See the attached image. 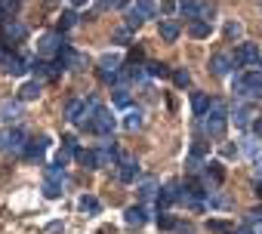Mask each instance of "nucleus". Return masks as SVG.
<instances>
[{
  "label": "nucleus",
  "instance_id": "f257e3e1",
  "mask_svg": "<svg viewBox=\"0 0 262 234\" xmlns=\"http://www.w3.org/2000/svg\"><path fill=\"white\" fill-rule=\"evenodd\" d=\"M225 117H228V108H225V102H219V99H210V108H207V114H204V130H207L213 139H219V136L225 133Z\"/></svg>",
  "mask_w": 262,
  "mask_h": 234
},
{
  "label": "nucleus",
  "instance_id": "f03ea898",
  "mask_svg": "<svg viewBox=\"0 0 262 234\" xmlns=\"http://www.w3.org/2000/svg\"><path fill=\"white\" fill-rule=\"evenodd\" d=\"M90 133H96V136H108L111 130H114V117H111V111L108 108H102V105H96V111L90 114V121L83 124Z\"/></svg>",
  "mask_w": 262,
  "mask_h": 234
},
{
  "label": "nucleus",
  "instance_id": "7ed1b4c3",
  "mask_svg": "<svg viewBox=\"0 0 262 234\" xmlns=\"http://www.w3.org/2000/svg\"><path fill=\"white\" fill-rule=\"evenodd\" d=\"M65 46H68V43H65L62 31H47V34L37 40V56H40V59H53V56H59Z\"/></svg>",
  "mask_w": 262,
  "mask_h": 234
},
{
  "label": "nucleus",
  "instance_id": "20e7f679",
  "mask_svg": "<svg viewBox=\"0 0 262 234\" xmlns=\"http://www.w3.org/2000/svg\"><path fill=\"white\" fill-rule=\"evenodd\" d=\"M234 92L237 96H262V71H247L234 77Z\"/></svg>",
  "mask_w": 262,
  "mask_h": 234
},
{
  "label": "nucleus",
  "instance_id": "39448f33",
  "mask_svg": "<svg viewBox=\"0 0 262 234\" xmlns=\"http://www.w3.org/2000/svg\"><path fill=\"white\" fill-rule=\"evenodd\" d=\"M151 16H155V0H136V4L126 10V28H139Z\"/></svg>",
  "mask_w": 262,
  "mask_h": 234
},
{
  "label": "nucleus",
  "instance_id": "423d86ee",
  "mask_svg": "<svg viewBox=\"0 0 262 234\" xmlns=\"http://www.w3.org/2000/svg\"><path fill=\"white\" fill-rule=\"evenodd\" d=\"M25 148V133L19 127L0 130V151H22Z\"/></svg>",
  "mask_w": 262,
  "mask_h": 234
},
{
  "label": "nucleus",
  "instance_id": "0eeeda50",
  "mask_svg": "<svg viewBox=\"0 0 262 234\" xmlns=\"http://www.w3.org/2000/svg\"><path fill=\"white\" fill-rule=\"evenodd\" d=\"M259 46L256 43H241L237 50H234V65H241V68H253V65H259Z\"/></svg>",
  "mask_w": 262,
  "mask_h": 234
},
{
  "label": "nucleus",
  "instance_id": "6e6552de",
  "mask_svg": "<svg viewBox=\"0 0 262 234\" xmlns=\"http://www.w3.org/2000/svg\"><path fill=\"white\" fill-rule=\"evenodd\" d=\"M4 40L0 43H7V46H13V43H22L25 40V34H28V28L22 25V22H16V19H4Z\"/></svg>",
  "mask_w": 262,
  "mask_h": 234
},
{
  "label": "nucleus",
  "instance_id": "1a4fd4ad",
  "mask_svg": "<svg viewBox=\"0 0 262 234\" xmlns=\"http://www.w3.org/2000/svg\"><path fill=\"white\" fill-rule=\"evenodd\" d=\"M43 194L50 197V200H56L59 194H62V167H50L47 170V185H43Z\"/></svg>",
  "mask_w": 262,
  "mask_h": 234
},
{
  "label": "nucleus",
  "instance_id": "9d476101",
  "mask_svg": "<svg viewBox=\"0 0 262 234\" xmlns=\"http://www.w3.org/2000/svg\"><path fill=\"white\" fill-rule=\"evenodd\" d=\"M179 188H182L179 182H170V185H164V188L158 191V206H161V209L173 206V203H176V200L182 197V191H179Z\"/></svg>",
  "mask_w": 262,
  "mask_h": 234
},
{
  "label": "nucleus",
  "instance_id": "9b49d317",
  "mask_svg": "<svg viewBox=\"0 0 262 234\" xmlns=\"http://www.w3.org/2000/svg\"><path fill=\"white\" fill-rule=\"evenodd\" d=\"M117 167H120V170H117V179H120V182H136V176H139V163H136V160L123 157Z\"/></svg>",
  "mask_w": 262,
  "mask_h": 234
},
{
  "label": "nucleus",
  "instance_id": "f8f14e48",
  "mask_svg": "<svg viewBox=\"0 0 262 234\" xmlns=\"http://www.w3.org/2000/svg\"><path fill=\"white\" fill-rule=\"evenodd\" d=\"M47 145H50V142H47L43 136H40V139H31V142H25L22 154H25L28 160H40V157H43V151H47Z\"/></svg>",
  "mask_w": 262,
  "mask_h": 234
},
{
  "label": "nucleus",
  "instance_id": "ddd939ff",
  "mask_svg": "<svg viewBox=\"0 0 262 234\" xmlns=\"http://www.w3.org/2000/svg\"><path fill=\"white\" fill-rule=\"evenodd\" d=\"M83 108H86V102L71 99V102L65 105V121H71V124H83Z\"/></svg>",
  "mask_w": 262,
  "mask_h": 234
},
{
  "label": "nucleus",
  "instance_id": "4468645a",
  "mask_svg": "<svg viewBox=\"0 0 262 234\" xmlns=\"http://www.w3.org/2000/svg\"><path fill=\"white\" fill-rule=\"evenodd\" d=\"M4 71H7V74H13V77H19V74H25V71H28V59H22V56H13V53H10V59L4 62Z\"/></svg>",
  "mask_w": 262,
  "mask_h": 234
},
{
  "label": "nucleus",
  "instance_id": "2eb2a0df",
  "mask_svg": "<svg viewBox=\"0 0 262 234\" xmlns=\"http://www.w3.org/2000/svg\"><path fill=\"white\" fill-rule=\"evenodd\" d=\"M40 80L34 77V80H28V83H22V89H19V102H34L37 96H40Z\"/></svg>",
  "mask_w": 262,
  "mask_h": 234
},
{
  "label": "nucleus",
  "instance_id": "dca6fc26",
  "mask_svg": "<svg viewBox=\"0 0 262 234\" xmlns=\"http://www.w3.org/2000/svg\"><path fill=\"white\" fill-rule=\"evenodd\" d=\"M117 160H120V154L114 148H108V145L96 151V167H117Z\"/></svg>",
  "mask_w": 262,
  "mask_h": 234
},
{
  "label": "nucleus",
  "instance_id": "f3484780",
  "mask_svg": "<svg viewBox=\"0 0 262 234\" xmlns=\"http://www.w3.org/2000/svg\"><path fill=\"white\" fill-rule=\"evenodd\" d=\"M228 68H231V59H228V56H222V53L210 59V71H213L216 77H225V74H228Z\"/></svg>",
  "mask_w": 262,
  "mask_h": 234
},
{
  "label": "nucleus",
  "instance_id": "a211bd4d",
  "mask_svg": "<svg viewBox=\"0 0 262 234\" xmlns=\"http://www.w3.org/2000/svg\"><path fill=\"white\" fill-rule=\"evenodd\" d=\"M34 65V74H40V77H47V80H53V77H59V65H50V62H43V59H37V62H31Z\"/></svg>",
  "mask_w": 262,
  "mask_h": 234
},
{
  "label": "nucleus",
  "instance_id": "6ab92c4d",
  "mask_svg": "<svg viewBox=\"0 0 262 234\" xmlns=\"http://www.w3.org/2000/svg\"><path fill=\"white\" fill-rule=\"evenodd\" d=\"M77 209H80V213H86V216H96V213L102 209V203H99L93 194H83V197L77 200Z\"/></svg>",
  "mask_w": 262,
  "mask_h": 234
},
{
  "label": "nucleus",
  "instance_id": "aec40b11",
  "mask_svg": "<svg viewBox=\"0 0 262 234\" xmlns=\"http://www.w3.org/2000/svg\"><path fill=\"white\" fill-rule=\"evenodd\" d=\"M123 216H126V225H133V228H142L145 225V209L142 206H129Z\"/></svg>",
  "mask_w": 262,
  "mask_h": 234
},
{
  "label": "nucleus",
  "instance_id": "412c9836",
  "mask_svg": "<svg viewBox=\"0 0 262 234\" xmlns=\"http://www.w3.org/2000/svg\"><path fill=\"white\" fill-rule=\"evenodd\" d=\"M207 108H210V96H207V92H194V96H191V111H194L198 117H204Z\"/></svg>",
  "mask_w": 262,
  "mask_h": 234
},
{
  "label": "nucleus",
  "instance_id": "4be33fe9",
  "mask_svg": "<svg viewBox=\"0 0 262 234\" xmlns=\"http://www.w3.org/2000/svg\"><path fill=\"white\" fill-rule=\"evenodd\" d=\"M161 37H164L167 43H173V40L179 37V25H176L173 19H164V22H161Z\"/></svg>",
  "mask_w": 262,
  "mask_h": 234
},
{
  "label": "nucleus",
  "instance_id": "5701e85b",
  "mask_svg": "<svg viewBox=\"0 0 262 234\" xmlns=\"http://www.w3.org/2000/svg\"><path fill=\"white\" fill-rule=\"evenodd\" d=\"M117 65H120V56H117V53H108V56H102V59H99V68H102V71L117 74Z\"/></svg>",
  "mask_w": 262,
  "mask_h": 234
},
{
  "label": "nucleus",
  "instance_id": "b1692460",
  "mask_svg": "<svg viewBox=\"0 0 262 234\" xmlns=\"http://www.w3.org/2000/svg\"><path fill=\"white\" fill-rule=\"evenodd\" d=\"M179 10H182V16L185 19H198V10H201V4H198V0H182V4H179Z\"/></svg>",
  "mask_w": 262,
  "mask_h": 234
},
{
  "label": "nucleus",
  "instance_id": "393cba45",
  "mask_svg": "<svg viewBox=\"0 0 262 234\" xmlns=\"http://www.w3.org/2000/svg\"><path fill=\"white\" fill-rule=\"evenodd\" d=\"M16 114H19L16 102H4V105H0V121H16Z\"/></svg>",
  "mask_w": 262,
  "mask_h": 234
},
{
  "label": "nucleus",
  "instance_id": "a878e982",
  "mask_svg": "<svg viewBox=\"0 0 262 234\" xmlns=\"http://www.w3.org/2000/svg\"><path fill=\"white\" fill-rule=\"evenodd\" d=\"M207 176L213 179V185H219V182L225 179V170H222V163H216V160H213V163H207Z\"/></svg>",
  "mask_w": 262,
  "mask_h": 234
},
{
  "label": "nucleus",
  "instance_id": "bb28decb",
  "mask_svg": "<svg viewBox=\"0 0 262 234\" xmlns=\"http://www.w3.org/2000/svg\"><path fill=\"white\" fill-rule=\"evenodd\" d=\"M210 231H216V234H228V231H234V225L225 222V219H210Z\"/></svg>",
  "mask_w": 262,
  "mask_h": 234
},
{
  "label": "nucleus",
  "instance_id": "cd10ccee",
  "mask_svg": "<svg viewBox=\"0 0 262 234\" xmlns=\"http://www.w3.org/2000/svg\"><path fill=\"white\" fill-rule=\"evenodd\" d=\"M188 31H191V37H198V40H201V37H207V34H210V25H207V22H198V19H194Z\"/></svg>",
  "mask_w": 262,
  "mask_h": 234
},
{
  "label": "nucleus",
  "instance_id": "c85d7f7f",
  "mask_svg": "<svg viewBox=\"0 0 262 234\" xmlns=\"http://www.w3.org/2000/svg\"><path fill=\"white\" fill-rule=\"evenodd\" d=\"M145 71H148L151 77H167V74H170V68H167V65H161V62H148V65H145Z\"/></svg>",
  "mask_w": 262,
  "mask_h": 234
},
{
  "label": "nucleus",
  "instance_id": "c756f323",
  "mask_svg": "<svg viewBox=\"0 0 262 234\" xmlns=\"http://www.w3.org/2000/svg\"><path fill=\"white\" fill-rule=\"evenodd\" d=\"M155 191H158V182H155V179H145V182L139 185V197H142V200H148Z\"/></svg>",
  "mask_w": 262,
  "mask_h": 234
},
{
  "label": "nucleus",
  "instance_id": "7c9ffc66",
  "mask_svg": "<svg viewBox=\"0 0 262 234\" xmlns=\"http://www.w3.org/2000/svg\"><path fill=\"white\" fill-rule=\"evenodd\" d=\"M123 127H126V130H139V127H142V114H139V111H129L126 121H123Z\"/></svg>",
  "mask_w": 262,
  "mask_h": 234
},
{
  "label": "nucleus",
  "instance_id": "2f4dec72",
  "mask_svg": "<svg viewBox=\"0 0 262 234\" xmlns=\"http://www.w3.org/2000/svg\"><path fill=\"white\" fill-rule=\"evenodd\" d=\"M77 160L90 170H96V151H77Z\"/></svg>",
  "mask_w": 262,
  "mask_h": 234
},
{
  "label": "nucleus",
  "instance_id": "473e14b6",
  "mask_svg": "<svg viewBox=\"0 0 262 234\" xmlns=\"http://www.w3.org/2000/svg\"><path fill=\"white\" fill-rule=\"evenodd\" d=\"M158 228H164V231H173V228H176V219H173L170 213H161V216H158Z\"/></svg>",
  "mask_w": 262,
  "mask_h": 234
},
{
  "label": "nucleus",
  "instance_id": "72a5a7b5",
  "mask_svg": "<svg viewBox=\"0 0 262 234\" xmlns=\"http://www.w3.org/2000/svg\"><path fill=\"white\" fill-rule=\"evenodd\" d=\"M173 83H176V86H188V83H191V74L179 68V71H173Z\"/></svg>",
  "mask_w": 262,
  "mask_h": 234
},
{
  "label": "nucleus",
  "instance_id": "f704fd0d",
  "mask_svg": "<svg viewBox=\"0 0 262 234\" xmlns=\"http://www.w3.org/2000/svg\"><path fill=\"white\" fill-rule=\"evenodd\" d=\"M62 151H65L68 157L77 154V139H74V136H65V139H62Z\"/></svg>",
  "mask_w": 262,
  "mask_h": 234
},
{
  "label": "nucleus",
  "instance_id": "c9c22d12",
  "mask_svg": "<svg viewBox=\"0 0 262 234\" xmlns=\"http://www.w3.org/2000/svg\"><path fill=\"white\" fill-rule=\"evenodd\" d=\"M123 77H126V80H139V77H142V68H139L136 62L126 65V68H123Z\"/></svg>",
  "mask_w": 262,
  "mask_h": 234
},
{
  "label": "nucleus",
  "instance_id": "e433bc0d",
  "mask_svg": "<svg viewBox=\"0 0 262 234\" xmlns=\"http://www.w3.org/2000/svg\"><path fill=\"white\" fill-rule=\"evenodd\" d=\"M234 124H237V127H247V124H250V108H237V111H234Z\"/></svg>",
  "mask_w": 262,
  "mask_h": 234
},
{
  "label": "nucleus",
  "instance_id": "4c0bfd02",
  "mask_svg": "<svg viewBox=\"0 0 262 234\" xmlns=\"http://www.w3.org/2000/svg\"><path fill=\"white\" fill-rule=\"evenodd\" d=\"M185 167H188V173H201V157H198V154H188Z\"/></svg>",
  "mask_w": 262,
  "mask_h": 234
},
{
  "label": "nucleus",
  "instance_id": "58836bf2",
  "mask_svg": "<svg viewBox=\"0 0 262 234\" xmlns=\"http://www.w3.org/2000/svg\"><path fill=\"white\" fill-rule=\"evenodd\" d=\"M126 102H129L126 89H123V86H117V89H114V105H126Z\"/></svg>",
  "mask_w": 262,
  "mask_h": 234
},
{
  "label": "nucleus",
  "instance_id": "ea45409f",
  "mask_svg": "<svg viewBox=\"0 0 262 234\" xmlns=\"http://www.w3.org/2000/svg\"><path fill=\"white\" fill-rule=\"evenodd\" d=\"M74 22H77V16H74V13H62V28H71Z\"/></svg>",
  "mask_w": 262,
  "mask_h": 234
},
{
  "label": "nucleus",
  "instance_id": "a19ab883",
  "mask_svg": "<svg viewBox=\"0 0 262 234\" xmlns=\"http://www.w3.org/2000/svg\"><path fill=\"white\" fill-rule=\"evenodd\" d=\"M7 59H10V46H7V43H0V68H4Z\"/></svg>",
  "mask_w": 262,
  "mask_h": 234
},
{
  "label": "nucleus",
  "instance_id": "79ce46f5",
  "mask_svg": "<svg viewBox=\"0 0 262 234\" xmlns=\"http://www.w3.org/2000/svg\"><path fill=\"white\" fill-rule=\"evenodd\" d=\"M225 34H228V37H237V34H241V25H237V22H231V25L225 28Z\"/></svg>",
  "mask_w": 262,
  "mask_h": 234
},
{
  "label": "nucleus",
  "instance_id": "37998d69",
  "mask_svg": "<svg viewBox=\"0 0 262 234\" xmlns=\"http://www.w3.org/2000/svg\"><path fill=\"white\" fill-rule=\"evenodd\" d=\"M253 133H256V136H262V114H259L256 121H253Z\"/></svg>",
  "mask_w": 262,
  "mask_h": 234
},
{
  "label": "nucleus",
  "instance_id": "c03bdc74",
  "mask_svg": "<svg viewBox=\"0 0 262 234\" xmlns=\"http://www.w3.org/2000/svg\"><path fill=\"white\" fill-rule=\"evenodd\" d=\"M47 231H50V234H59V231H62V222H53V225H50Z\"/></svg>",
  "mask_w": 262,
  "mask_h": 234
},
{
  "label": "nucleus",
  "instance_id": "a18cd8bd",
  "mask_svg": "<svg viewBox=\"0 0 262 234\" xmlns=\"http://www.w3.org/2000/svg\"><path fill=\"white\" fill-rule=\"evenodd\" d=\"M231 234H253V228L247 225V228H237V231H231Z\"/></svg>",
  "mask_w": 262,
  "mask_h": 234
},
{
  "label": "nucleus",
  "instance_id": "49530a36",
  "mask_svg": "<svg viewBox=\"0 0 262 234\" xmlns=\"http://www.w3.org/2000/svg\"><path fill=\"white\" fill-rule=\"evenodd\" d=\"M129 0H111V7H126Z\"/></svg>",
  "mask_w": 262,
  "mask_h": 234
},
{
  "label": "nucleus",
  "instance_id": "de8ad7c7",
  "mask_svg": "<svg viewBox=\"0 0 262 234\" xmlns=\"http://www.w3.org/2000/svg\"><path fill=\"white\" fill-rule=\"evenodd\" d=\"M256 173H259V176H262V157H259V160H256Z\"/></svg>",
  "mask_w": 262,
  "mask_h": 234
},
{
  "label": "nucleus",
  "instance_id": "09e8293b",
  "mask_svg": "<svg viewBox=\"0 0 262 234\" xmlns=\"http://www.w3.org/2000/svg\"><path fill=\"white\" fill-rule=\"evenodd\" d=\"M71 4H86V0H71Z\"/></svg>",
  "mask_w": 262,
  "mask_h": 234
},
{
  "label": "nucleus",
  "instance_id": "8fccbe9b",
  "mask_svg": "<svg viewBox=\"0 0 262 234\" xmlns=\"http://www.w3.org/2000/svg\"><path fill=\"white\" fill-rule=\"evenodd\" d=\"M259 234H262V222H259Z\"/></svg>",
  "mask_w": 262,
  "mask_h": 234
},
{
  "label": "nucleus",
  "instance_id": "3c124183",
  "mask_svg": "<svg viewBox=\"0 0 262 234\" xmlns=\"http://www.w3.org/2000/svg\"><path fill=\"white\" fill-rule=\"evenodd\" d=\"M259 65H262V59H259ZM259 71H262V68H259Z\"/></svg>",
  "mask_w": 262,
  "mask_h": 234
}]
</instances>
